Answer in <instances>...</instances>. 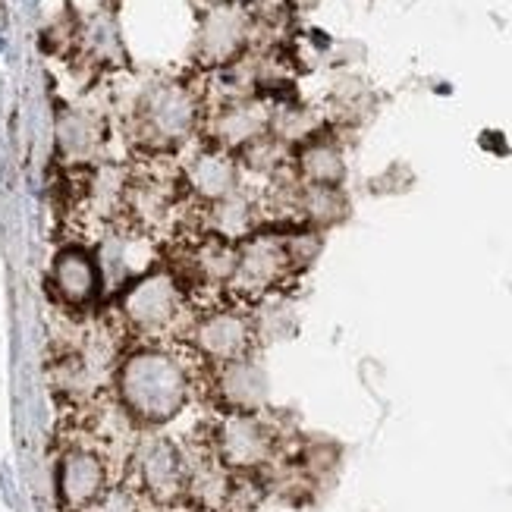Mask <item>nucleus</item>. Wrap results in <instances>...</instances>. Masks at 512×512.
I'll list each match as a JSON object with an SVG mask.
<instances>
[{
    "mask_svg": "<svg viewBox=\"0 0 512 512\" xmlns=\"http://www.w3.org/2000/svg\"><path fill=\"white\" fill-rule=\"evenodd\" d=\"M189 195L198 198L205 208L224 202L233 192H239V170L236 161L224 151H202L186 170Z\"/></svg>",
    "mask_w": 512,
    "mask_h": 512,
    "instance_id": "obj_10",
    "label": "nucleus"
},
{
    "mask_svg": "<svg viewBox=\"0 0 512 512\" xmlns=\"http://www.w3.org/2000/svg\"><path fill=\"white\" fill-rule=\"evenodd\" d=\"M302 214L311 220V224H333V220H340L343 214V202L337 189H327V186H308L305 195H302Z\"/></svg>",
    "mask_w": 512,
    "mask_h": 512,
    "instance_id": "obj_15",
    "label": "nucleus"
},
{
    "mask_svg": "<svg viewBox=\"0 0 512 512\" xmlns=\"http://www.w3.org/2000/svg\"><path fill=\"white\" fill-rule=\"evenodd\" d=\"M192 462L186 450L173 437L161 431H145L129 453L132 487L145 497V503L173 509L189 500Z\"/></svg>",
    "mask_w": 512,
    "mask_h": 512,
    "instance_id": "obj_3",
    "label": "nucleus"
},
{
    "mask_svg": "<svg viewBox=\"0 0 512 512\" xmlns=\"http://www.w3.org/2000/svg\"><path fill=\"white\" fill-rule=\"evenodd\" d=\"M277 453V431L261 412H224L211 428V459L233 478H246Z\"/></svg>",
    "mask_w": 512,
    "mask_h": 512,
    "instance_id": "obj_4",
    "label": "nucleus"
},
{
    "mask_svg": "<svg viewBox=\"0 0 512 512\" xmlns=\"http://www.w3.org/2000/svg\"><path fill=\"white\" fill-rule=\"evenodd\" d=\"M51 293L70 311H88L104 293V274L98 252L79 242L60 246L51 258Z\"/></svg>",
    "mask_w": 512,
    "mask_h": 512,
    "instance_id": "obj_8",
    "label": "nucleus"
},
{
    "mask_svg": "<svg viewBox=\"0 0 512 512\" xmlns=\"http://www.w3.org/2000/svg\"><path fill=\"white\" fill-rule=\"evenodd\" d=\"M60 145L70 154H88L95 145V129L82 114H70L60 123Z\"/></svg>",
    "mask_w": 512,
    "mask_h": 512,
    "instance_id": "obj_16",
    "label": "nucleus"
},
{
    "mask_svg": "<svg viewBox=\"0 0 512 512\" xmlns=\"http://www.w3.org/2000/svg\"><path fill=\"white\" fill-rule=\"evenodd\" d=\"M142 120L158 139H180L183 132H189L195 120V107L192 98L183 88H161V92H151L148 101L142 104Z\"/></svg>",
    "mask_w": 512,
    "mask_h": 512,
    "instance_id": "obj_11",
    "label": "nucleus"
},
{
    "mask_svg": "<svg viewBox=\"0 0 512 512\" xmlns=\"http://www.w3.org/2000/svg\"><path fill=\"white\" fill-rule=\"evenodd\" d=\"M88 512H145V497L132 484L107 487V494Z\"/></svg>",
    "mask_w": 512,
    "mask_h": 512,
    "instance_id": "obj_17",
    "label": "nucleus"
},
{
    "mask_svg": "<svg viewBox=\"0 0 512 512\" xmlns=\"http://www.w3.org/2000/svg\"><path fill=\"white\" fill-rule=\"evenodd\" d=\"M110 487L107 459L95 447H66L54 465V494L66 512H88Z\"/></svg>",
    "mask_w": 512,
    "mask_h": 512,
    "instance_id": "obj_7",
    "label": "nucleus"
},
{
    "mask_svg": "<svg viewBox=\"0 0 512 512\" xmlns=\"http://www.w3.org/2000/svg\"><path fill=\"white\" fill-rule=\"evenodd\" d=\"M186 289L167 264L148 267L120 286L117 311L123 324L139 337H161L186 315Z\"/></svg>",
    "mask_w": 512,
    "mask_h": 512,
    "instance_id": "obj_2",
    "label": "nucleus"
},
{
    "mask_svg": "<svg viewBox=\"0 0 512 512\" xmlns=\"http://www.w3.org/2000/svg\"><path fill=\"white\" fill-rule=\"evenodd\" d=\"M217 136L224 145H252L264 136V120L252 104H233L217 123Z\"/></svg>",
    "mask_w": 512,
    "mask_h": 512,
    "instance_id": "obj_14",
    "label": "nucleus"
},
{
    "mask_svg": "<svg viewBox=\"0 0 512 512\" xmlns=\"http://www.w3.org/2000/svg\"><path fill=\"white\" fill-rule=\"evenodd\" d=\"M296 274L293 258L286 249V236L277 233H255L249 239L236 242V264L230 280L233 302H258Z\"/></svg>",
    "mask_w": 512,
    "mask_h": 512,
    "instance_id": "obj_5",
    "label": "nucleus"
},
{
    "mask_svg": "<svg viewBox=\"0 0 512 512\" xmlns=\"http://www.w3.org/2000/svg\"><path fill=\"white\" fill-rule=\"evenodd\" d=\"M186 340L192 355L217 368L236 359H246V355H255L258 330H255V318L239 305H214L189 321Z\"/></svg>",
    "mask_w": 512,
    "mask_h": 512,
    "instance_id": "obj_6",
    "label": "nucleus"
},
{
    "mask_svg": "<svg viewBox=\"0 0 512 512\" xmlns=\"http://www.w3.org/2000/svg\"><path fill=\"white\" fill-rule=\"evenodd\" d=\"M302 176L308 180V186H327V189H337V183L343 180V154L337 145H327V142H311L302 158H299Z\"/></svg>",
    "mask_w": 512,
    "mask_h": 512,
    "instance_id": "obj_13",
    "label": "nucleus"
},
{
    "mask_svg": "<svg viewBox=\"0 0 512 512\" xmlns=\"http://www.w3.org/2000/svg\"><path fill=\"white\" fill-rule=\"evenodd\" d=\"M211 393L224 412H261L271 396V381L255 355L211 368Z\"/></svg>",
    "mask_w": 512,
    "mask_h": 512,
    "instance_id": "obj_9",
    "label": "nucleus"
},
{
    "mask_svg": "<svg viewBox=\"0 0 512 512\" xmlns=\"http://www.w3.org/2000/svg\"><path fill=\"white\" fill-rule=\"evenodd\" d=\"M120 412L142 431H161L192 403V371L173 346H132L114 371Z\"/></svg>",
    "mask_w": 512,
    "mask_h": 512,
    "instance_id": "obj_1",
    "label": "nucleus"
},
{
    "mask_svg": "<svg viewBox=\"0 0 512 512\" xmlns=\"http://www.w3.org/2000/svg\"><path fill=\"white\" fill-rule=\"evenodd\" d=\"M242 41H246V19L236 10L220 7L208 16L202 29V51L211 60H230L242 48Z\"/></svg>",
    "mask_w": 512,
    "mask_h": 512,
    "instance_id": "obj_12",
    "label": "nucleus"
}]
</instances>
